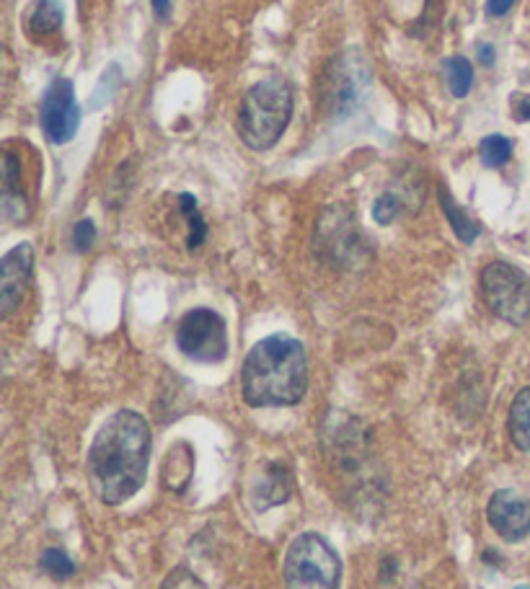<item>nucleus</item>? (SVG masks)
<instances>
[{"label":"nucleus","instance_id":"17","mask_svg":"<svg viewBox=\"0 0 530 589\" xmlns=\"http://www.w3.org/2000/svg\"><path fill=\"white\" fill-rule=\"evenodd\" d=\"M189 478H192V450L184 445L179 463H176L174 450H171L169 458L163 460V484L169 486V489L179 491L189 484Z\"/></svg>","mask_w":530,"mask_h":589},{"label":"nucleus","instance_id":"24","mask_svg":"<svg viewBox=\"0 0 530 589\" xmlns=\"http://www.w3.org/2000/svg\"><path fill=\"white\" fill-rule=\"evenodd\" d=\"M512 6H515V0H487V16L502 19V16L512 11Z\"/></svg>","mask_w":530,"mask_h":589},{"label":"nucleus","instance_id":"12","mask_svg":"<svg viewBox=\"0 0 530 589\" xmlns=\"http://www.w3.org/2000/svg\"><path fill=\"white\" fill-rule=\"evenodd\" d=\"M63 19L65 11L60 6V0H37L26 13V31L32 39L50 37L63 26Z\"/></svg>","mask_w":530,"mask_h":589},{"label":"nucleus","instance_id":"4","mask_svg":"<svg viewBox=\"0 0 530 589\" xmlns=\"http://www.w3.org/2000/svg\"><path fill=\"white\" fill-rule=\"evenodd\" d=\"M342 561L329 540L318 533H303L285 553L287 589H339Z\"/></svg>","mask_w":530,"mask_h":589},{"label":"nucleus","instance_id":"10","mask_svg":"<svg viewBox=\"0 0 530 589\" xmlns=\"http://www.w3.org/2000/svg\"><path fill=\"white\" fill-rule=\"evenodd\" d=\"M487 517L489 525L507 543H518L530 535V502L515 489H499L489 499Z\"/></svg>","mask_w":530,"mask_h":589},{"label":"nucleus","instance_id":"21","mask_svg":"<svg viewBox=\"0 0 530 589\" xmlns=\"http://www.w3.org/2000/svg\"><path fill=\"white\" fill-rule=\"evenodd\" d=\"M401 212V197L393 192L381 194L373 205V220L378 225H391Z\"/></svg>","mask_w":530,"mask_h":589},{"label":"nucleus","instance_id":"26","mask_svg":"<svg viewBox=\"0 0 530 589\" xmlns=\"http://www.w3.org/2000/svg\"><path fill=\"white\" fill-rule=\"evenodd\" d=\"M150 6H153V11H156V16L161 21L169 19L171 13V0H150Z\"/></svg>","mask_w":530,"mask_h":589},{"label":"nucleus","instance_id":"28","mask_svg":"<svg viewBox=\"0 0 530 589\" xmlns=\"http://www.w3.org/2000/svg\"><path fill=\"white\" fill-rule=\"evenodd\" d=\"M515 589H530V587H528V584H523V587H515Z\"/></svg>","mask_w":530,"mask_h":589},{"label":"nucleus","instance_id":"5","mask_svg":"<svg viewBox=\"0 0 530 589\" xmlns=\"http://www.w3.org/2000/svg\"><path fill=\"white\" fill-rule=\"evenodd\" d=\"M481 298L494 316L512 326L530 321V279L507 261H492L484 267Z\"/></svg>","mask_w":530,"mask_h":589},{"label":"nucleus","instance_id":"2","mask_svg":"<svg viewBox=\"0 0 530 589\" xmlns=\"http://www.w3.org/2000/svg\"><path fill=\"white\" fill-rule=\"evenodd\" d=\"M241 391L254 409H280L303 401L308 391V357L303 344L287 334L256 341L244 360Z\"/></svg>","mask_w":530,"mask_h":589},{"label":"nucleus","instance_id":"16","mask_svg":"<svg viewBox=\"0 0 530 589\" xmlns=\"http://www.w3.org/2000/svg\"><path fill=\"white\" fill-rule=\"evenodd\" d=\"M290 496V481H287V473L282 471L280 465H269V484H262L256 489V502L259 509L275 507V504L285 502Z\"/></svg>","mask_w":530,"mask_h":589},{"label":"nucleus","instance_id":"23","mask_svg":"<svg viewBox=\"0 0 530 589\" xmlns=\"http://www.w3.org/2000/svg\"><path fill=\"white\" fill-rule=\"evenodd\" d=\"M96 241V225L94 220H81V223H75L73 230V246L75 251H88V248L94 246Z\"/></svg>","mask_w":530,"mask_h":589},{"label":"nucleus","instance_id":"1","mask_svg":"<svg viewBox=\"0 0 530 589\" xmlns=\"http://www.w3.org/2000/svg\"><path fill=\"white\" fill-rule=\"evenodd\" d=\"M150 427L135 411H117L104 422L88 450V478L104 504H122L148 476Z\"/></svg>","mask_w":530,"mask_h":589},{"label":"nucleus","instance_id":"27","mask_svg":"<svg viewBox=\"0 0 530 589\" xmlns=\"http://www.w3.org/2000/svg\"><path fill=\"white\" fill-rule=\"evenodd\" d=\"M515 117H518L520 122H530V99H520L518 104H515Z\"/></svg>","mask_w":530,"mask_h":589},{"label":"nucleus","instance_id":"20","mask_svg":"<svg viewBox=\"0 0 530 589\" xmlns=\"http://www.w3.org/2000/svg\"><path fill=\"white\" fill-rule=\"evenodd\" d=\"M39 566H42L52 579H70L75 574L73 558L63 551V548H47L39 558Z\"/></svg>","mask_w":530,"mask_h":589},{"label":"nucleus","instance_id":"6","mask_svg":"<svg viewBox=\"0 0 530 589\" xmlns=\"http://www.w3.org/2000/svg\"><path fill=\"white\" fill-rule=\"evenodd\" d=\"M176 344L181 354H187L194 362H223L228 357V329L223 316L210 308L189 310L176 329Z\"/></svg>","mask_w":530,"mask_h":589},{"label":"nucleus","instance_id":"13","mask_svg":"<svg viewBox=\"0 0 530 589\" xmlns=\"http://www.w3.org/2000/svg\"><path fill=\"white\" fill-rule=\"evenodd\" d=\"M437 199H440V207H443L445 217H448L450 228L456 230V236L461 238L463 243H474L481 233L479 223L466 215V210L458 205L456 199L450 197V192L445 189V186H440V189H437Z\"/></svg>","mask_w":530,"mask_h":589},{"label":"nucleus","instance_id":"15","mask_svg":"<svg viewBox=\"0 0 530 589\" xmlns=\"http://www.w3.org/2000/svg\"><path fill=\"white\" fill-rule=\"evenodd\" d=\"M445 81H448L450 93L456 99H466L468 93H471V86H474V65H471V60H466L463 55L448 57V62H445Z\"/></svg>","mask_w":530,"mask_h":589},{"label":"nucleus","instance_id":"9","mask_svg":"<svg viewBox=\"0 0 530 589\" xmlns=\"http://www.w3.org/2000/svg\"><path fill=\"white\" fill-rule=\"evenodd\" d=\"M34 269V248L29 243L13 246L0 264V316L8 318L26 295Z\"/></svg>","mask_w":530,"mask_h":589},{"label":"nucleus","instance_id":"14","mask_svg":"<svg viewBox=\"0 0 530 589\" xmlns=\"http://www.w3.org/2000/svg\"><path fill=\"white\" fill-rule=\"evenodd\" d=\"M507 424H510V437L515 447L523 453H530V388H523L515 396Z\"/></svg>","mask_w":530,"mask_h":589},{"label":"nucleus","instance_id":"18","mask_svg":"<svg viewBox=\"0 0 530 589\" xmlns=\"http://www.w3.org/2000/svg\"><path fill=\"white\" fill-rule=\"evenodd\" d=\"M479 155H481V163H484V166H487V168L505 166V163L512 158L510 137H505V135H487V137H484V140H481Z\"/></svg>","mask_w":530,"mask_h":589},{"label":"nucleus","instance_id":"25","mask_svg":"<svg viewBox=\"0 0 530 589\" xmlns=\"http://www.w3.org/2000/svg\"><path fill=\"white\" fill-rule=\"evenodd\" d=\"M476 55H479V60H481V65H494V60H497V52H494V47L492 44H479V47H476Z\"/></svg>","mask_w":530,"mask_h":589},{"label":"nucleus","instance_id":"8","mask_svg":"<svg viewBox=\"0 0 530 589\" xmlns=\"http://www.w3.org/2000/svg\"><path fill=\"white\" fill-rule=\"evenodd\" d=\"M81 106L75 101L73 83L55 78L42 99V130L52 145L70 143L81 127Z\"/></svg>","mask_w":530,"mask_h":589},{"label":"nucleus","instance_id":"7","mask_svg":"<svg viewBox=\"0 0 530 589\" xmlns=\"http://www.w3.org/2000/svg\"><path fill=\"white\" fill-rule=\"evenodd\" d=\"M370 83L368 62L357 52H344L342 57L329 65V75L324 81V104L331 117L350 114L357 106L360 96Z\"/></svg>","mask_w":530,"mask_h":589},{"label":"nucleus","instance_id":"3","mask_svg":"<svg viewBox=\"0 0 530 589\" xmlns=\"http://www.w3.org/2000/svg\"><path fill=\"white\" fill-rule=\"evenodd\" d=\"M293 117V88L280 75H269L249 88L238 112V135L251 150L280 143Z\"/></svg>","mask_w":530,"mask_h":589},{"label":"nucleus","instance_id":"22","mask_svg":"<svg viewBox=\"0 0 530 589\" xmlns=\"http://www.w3.org/2000/svg\"><path fill=\"white\" fill-rule=\"evenodd\" d=\"M161 589H207L202 584V579L194 574L187 566H176L166 574V579L161 582Z\"/></svg>","mask_w":530,"mask_h":589},{"label":"nucleus","instance_id":"11","mask_svg":"<svg viewBox=\"0 0 530 589\" xmlns=\"http://www.w3.org/2000/svg\"><path fill=\"white\" fill-rule=\"evenodd\" d=\"M321 228L329 230V238H326V243H329L331 259L347 261V264H350V261L357 256L355 220H350V217L339 220L337 212H331V228L326 223H321Z\"/></svg>","mask_w":530,"mask_h":589},{"label":"nucleus","instance_id":"19","mask_svg":"<svg viewBox=\"0 0 530 589\" xmlns=\"http://www.w3.org/2000/svg\"><path fill=\"white\" fill-rule=\"evenodd\" d=\"M179 202H181V212H184L189 225L187 246L194 251V248H200L202 241L207 238V223L202 220L200 210H197V199H194L192 194H179Z\"/></svg>","mask_w":530,"mask_h":589}]
</instances>
